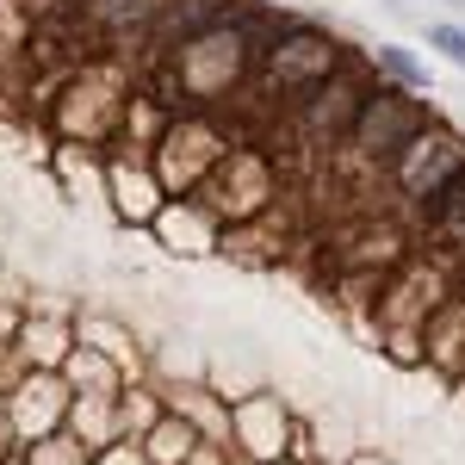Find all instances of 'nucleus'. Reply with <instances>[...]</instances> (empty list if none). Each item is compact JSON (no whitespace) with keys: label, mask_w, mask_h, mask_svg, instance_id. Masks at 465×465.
Masks as SVG:
<instances>
[{"label":"nucleus","mask_w":465,"mask_h":465,"mask_svg":"<svg viewBox=\"0 0 465 465\" xmlns=\"http://www.w3.org/2000/svg\"><path fill=\"white\" fill-rule=\"evenodd\" d=\"M447 174H465V143L447 137V131H429V137H410L403 143V186L410 193H447Z\"/></svg>","instance_id":"obj_1"},{"label":"nucleus","mask_w":465,"mask_h":465,"mask_svg":"<svg viewBox=\"0 0 465 465\" xmlns=\"http://www.w3.org/2000/svg\"><path fill=\"white\" fill-rule=\"evenodd\" d=\"M280 50H292V56H273V74H280V81H304V74H329L335 69V44H329V37L298 32L292 44H280Z\"/></svg>","instance_id":"obj_2"},{"label":"nucleus","mask_w":465,"mask_h":465,"mask_svg":"<svg viewBox=\"0 0 465 465\" xmlns=\"http://www.w3.org/2000/svg\"><path fill=\"white\" fill-rule=\"evenodd\" d=\"M186 453H193V429L186 422H162V429L149 434V460L155 465H180Z\"/></svg>","instance_id":"obj_3"},{"label":"nucleus","mask_w":465,"mask_h":465,"mask_svg":"<svg viewBox=\"0 0 465 465\" xmlns=\"http://www.w3.org/2000/svg\"><path fill=\"white\" fill-rule=\"evenodd\" d=\"M379 69L391 74V81H403V87H416V94L429 87V69H422V63H416L403 44H379Z\"/></svg>","instance_id":"obj_4"},{"label":"nucleus","mask_w":465,"mask_h":465,"mask_svg":"<svg viewBox=\"0 0 465 465\" xmlns=\"http://www.w3.org/2000/svg\"><path fill=\"white\" fill-rule=\"evenodd\" d=\"M32 465H94V460H87L74 440H56V434H44V440L32 447Z\"/></svg>","instance_id":"obj_5"},{"label":"nucleus","mask_w":465,"mask_h":465,"mask_svg":"<svg viewBox=\"0 0 465 465\" xmlns=\"http://www.w3.org/2000/svg\"><path fill=\"white\" fill-rule=\"evenodd\" d=\"M429 44L440 50V56H447V63H465V32H460V25H434Z\"/></svg>","instance_id":"obj_6"},{"label":"nucleus","mask_w":465,"mask_h":465,"mask_svg":"<svg viewBox=\"0 0 465 465\" xmlns=\"http://www.w3.org/2000/svg\"><path fill=\"white\" fill-rule=\"evenodd\" d=\"M440 217L453 223V236L465 242V180H460V186H447V193H440Z\"/></svg>","instance_id":"obj_7"},{"label":"nucleus","mask_w":465,"mask_h":465,"mask_svg":"<svg viewBox=\"0 0 465 465\" xmlns=\"http://www.w3.org/2000/svg\"><path fill=\"white\" fill-rule=\"evenodd\" d=\"M94 465H143V460H137L131 447H112V453H100V460H94Z\"/></svg>","instance_id":"obj_8"}]
</instances>
